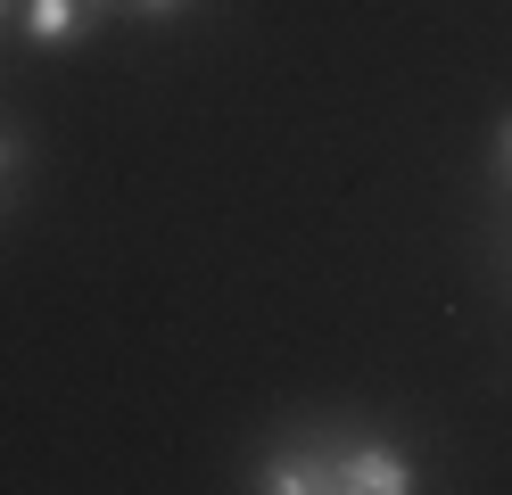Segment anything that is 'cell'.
Here are the masks:
<instances>
[{"mask_svg": "<svg viewBox=\"0 0 512 495\" xmlns=\"http://www.w3.org/2000/svg\"><path fill=\"white\" fill-rule=\"evenodd\" d=\"M83 25H91V0H34V9H25V33H34L42 50H58V42H75Z\"/></svg>", "mask_w": 512, "mask_h": 495, "instance_id": "cell-2", "label": "cell"}, {"mask_svg": "<svg viewBox=\"0 0 512 495\" xmlns=\"http://www.w3.org/2000/svg\"><path fill=\"white\" fill-rule=\"evenodd\" d=\"M0 165H9V149H0Z\"/></svg>", "mask_w": 512, "mask_h": 495, "instance_id": "cell-5", "label": "cell"}, {"mask_svg": "<svg viewBox=\"0 0 512 495\" xmlns=\"http://www.w3.org/2000/svg\"><path fill=\"white\" fill-rule=\"evenodd\" d=\"M141 9H174V0H141Z\"/></svg>", "mask_w": 512, "mask_h": 495, "instance_id": "cell-4", "label": "cell"}, {"mask_svg": "<svg viewBox=\"0 0 512 495\" xmlns=\"http://www.w3.org/2000/svg\"><path fill=\"white\" fill-rule=\"evenodd\" d=\"M0 9H9V0H0Z\"/></svg>", "mask_w": 512, "mask_h": 495, "instance_id": "cell-6", "label": "cell"}, {"mask_svg": "<svg viewBox=\"0 0 512 495\" xmlns=\"http://www.w3.org/2000/svg\"><path fill=\"white\" fill-rule=\"evenodd\" d=\"M323 487H347V495H405V487H413V462H405L397 446L364 438V446H347V454H323Z\"/></svg>", "mask_w": 512, "mask_h": 495, "instance_id": "cell-1", "label": "cell"}, {"mask_svg": "<svg viewBox=\"0 0 512 495\" xmlns=\"http://www.w3.org/2000/svg\"><path fill=\"white\" fill-rule=\"evenodd\" d=\"M496 165H504V182H512V124H504V157H496Z\"/></svg>", "mask_w": 512, "mask_h": 495, "instance_id": "cell-3", "label": "cell"}]
</instances>
